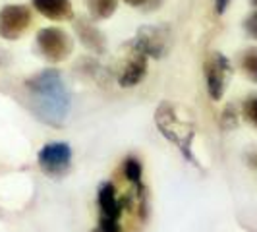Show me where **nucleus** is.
Instances as JSON below:
<instances>
[{
    "mask_svg": "<svg viewBox=\"0 0 257 232\" xmlns=\"http://www.w3.org/2000/svg\"><path fill=\"white\" fill-rule=\"evenodd\" d=\"M39 168L52 178H60L72 165V147L66 142H52L43 145L37 155Z\"/></svg>",
    "mask_w": 257,
    "mask_h": 232,
    "instance_id": "obj_7",
    "label": "nucleus"
},
{
    "mask_svg": "<svg viewBox=\"0 0 257 232\" xmlns=\"http://www.w3.org/2000/svg\"><path fill=\"white\" fill-rule=\"evenodd\" d=\"M85 6L95 20H108L118 8V0H85Z\"/></svg>",
    "mask_w": 257,
    "mask_h": 232,
    "instance_id": "obj_12",
    "label": "nucleus"
},
{
    "mask_svg": "<svg viewBox=\"0 0 257 232\" xmlns=\"http://www.w3.org/2000/svg\"><path fill=\"white\" fill-rule=\"evenodd\" d=\"M33 8L41 16L52 22H66L74 16V8L70 0H31Z\"/></svg>",
    "mask_w": 257,
    "mask_h": 232,
    "instance_id": "obj_11",
    "label": "nucleus"
},
{
    "mask_svg": "<svg viewBox=\"0 0 257 232\" xmlns=\"http://www.w3.org/2000/svg\"><path fill=\"white\" fill-rule=\"evenodd\" d=\"M37 49L41 56L52 64L64 62L74 51V39L60 27H43L37 33Z\"/></svg>",
    "mask_w": 257,
    "mask_h": 232,
    "instance_id": "obj_3",
    "label": "nucleus"
},
{
    "mask_svg": "<svg viewBox=\"0 0 257 232\" xmlns=\"http://www.w3.org/2000/svg\"><path fill=\"white\" fill-rule=\"evenodd\" d=\"M149 56L130 41L126 45V54L122 58V64L118 68V83L120 87H136L147 76Z\"/></svg>",
    "mask_w": 257,
    "mask_h": 232,
    "instance_id": "obj_5",
    "label": "nucleus"
},
{
    "mask_svg": "<svg viewBox=\"0 0 257 232\" xmlns=\"http://www.w3.org/2000/svg\"><path fill=\"white\" fill-rule=\"evenodd\" d=\"M142 163L138 161V159H134V157H130L128 161L124 163V174H126V178H128L132 184H136V186H140L142 184Z\"/></svg>",
    "mask_w": 257,
    "mask_h": 232,
    "instance_id": "obj_14",
    "label": "nucleus"
},
{
    "mask_svg": "<svg viewBox=\"0 0 257 232\" xmlns=\"http://www.w3.org/2000/svg\"><path fill=\"white\" fill-rule=\"evenodd\" d=\"M232 77L230 60L222 52H211L205 60V81L209 97L213 101H220L224 91L228 87V81Z\"/></svg>",
    "mask_w": 257,
    "mask_h": 232,
    "instance_id": "obj_6",
    "label": "nucleus"
},
{
    "mask_svg": "<svg viewBox=\"0 0 257 232\" xmlns=\"http://www.w3.org/2000/svg\"><path fill=\"white\" fill-rule=\"evenodd\" d=\"M244 116L247 122H251L257 128V95H251L244 101Z\"/></svg>",
    "mask_w": 257,
    "mask_h": 232,
    "instance_id": "obj_15",
    "label": "nucleus"
},
{
    "mask_svg": "<svg viewBox=\"0 0 257 232\" xmlns=\"http://www.w3.org/2000/svg\"><path fill=\"white\" fill-rule=\"evenodd\" d=\"M155 122H157V128L161 130V134L167 138L168 142L176 143L182 153L186 155L192 163H195L192 151H190V145H192L193 140V128L178 116L176 106L170 104L168 101L161 103V106L157 108V114H155Z\"/></svg>",
    "mask_w": 257,
    "mask_h": 232,
    "instance_id": "obj_2",
    "label": "nucleus"
},
{
    "mask_svg": "<svg viewBox=\"0 0 257 232\" xmlns=\"http://www.w3.org/2000/svg\"><path fill=\"white\" fill-rule=\"evenodd\" d=\"M136 47H140L149 58H163L167 56L172 45L170 27L157 24V26H143L138 29L136 37L132 39Z\"/></svg>",
    "mask_w": 257,
    "mask_h": 232,
    "instance_id": "obj_4",
    "label": "nucleus"
},
{
    "mask_svg": "<svg viewBox=\"0 0 257 232\" xmlns=\"http://www.w3.org/2000/svg\"><path fill=\"white\" fill-rule=\"evenodd\" d=\"M244 29L247 31L249 37L257 39V12H253L251 16H247L244 22Z\"/></svg>",
    "mask_w": 257,
    "mask_h": 232,
    "instance_id": "obj_16",
    "label": "nucleus"
},
{
    "mask_svg": "<svg viewBox=\"0 0 257 232\" xmlns=\"http://www.w3.org/2000/svg\"><path fill=\"white\" fill-rule=\"evenodd\" d=\"M76 35L81 41V45L87 49V51L95 52V54H103L106 51V39L104 33L87 20H77L76 24Z\"/></svg>",
    "mask_w": 257,
    "mask_h": 232,
    "instance_id": "obj_9",
    "label": "nucleus"
},
{
    "mask_svg": "<svg viewBox=\"0 0 257 232\" xmlns=\"http://www.w3.org/2000/svg\"><path fill=\"white\" fill-rule=\"evenodd\" d=\"M251 6H253V8H257V0H251Z\"/></svg>",
    "mask_w": 257,
    "mask_h": 232,
    "instance_id": "obj_19",
    "label": "nucleus"
},
{
    "mask_svg": "<svg viewBox=\"0 0 257 232\" xmlns=\"http://www.w3.org/2000/svg\"><path fill=\"white\" fill-rule=\"evenodd\" d=\"M26 89L29 108L41 122L54 128L64 126L72 108V93L58 70H41L27 79Z\"/></svg>",
    "mask_w": 257,
    "mask_h": 232,
    "instance_id": "obj_1",
    "label": "nucleus"
},
{
    "mask_svg": "<svg viewBox=\"0 0 257 232\" xmlns=\"http://www.w3.org/2000/svg\"><path fill=\"white\" fill-rule=\"evenodd\" d=\"M124 2L130 4V6H136V8H138V6H145V4H149L151 0H124Z\"/></svg>",
    "mask_w": 257,
    "mask_h": 232,
    "instance_id": "obj_18",
    "label": "nucleus"
},
{
    "mask_svg": "<svg viewBox=\"0 0 257 232\" xmlns=\"http://www.w3.org/2000/svg\"><path fill=\"white\" fill-rule=\"evenodd\" d=\"M99 209H101V217L99 219H106V220H120L122 217V209H124V203L118 199V193H116V188L106 182L99 188Z\"/></svg>",
    "mask_w": 257,
    "mask_h": 232,
    "instance_id": "obj_10",
    "label": "nucleus"
},
{
    "mask_svg": "<svg viewBox=\"0 0 257 232\" xmlns=\"http://www.w3.org/2000/svg\"><path fill=\"white\" fill-rule=\"evenodd\" d=\"M31 26V10L26 4H8L0 10V37L18 41Z\"/></svg>",
    "mask_w": 257,
    "mask_h": 232,
    "instance_id": "obj_8",
    "label": "nucleus"
},
{
    "mask_svg": "<svg viewBox=\"0 0 257 232\" xmlns=\"http://www.w3.org/2000/svg\"><path fill=\"white\" fill-rule=\"evenodd\" d=\"M230 2L232 0H215V12L222 16V14L226 12V8L230 6Z\"/></svg>",
    "mask_w": 257,
    "mask_h": 232,
    "instance_id": "obj_17",
    "label": "nucleus"
},
{
    "mask_svg": "<svg viewBox=\"0 0 257 232\" xmlns=\"http://www.w3.org/2000/svg\"><path fill=\"white\" fill-rule=\"evenodd\" d=\"M240 66H242V72L247 79H251L253 83H257V49H247L242 54V60H240Z\"/></svg>",
    "mask_w": 257,
    "mask_h": 232,
    "instance_id": "obj_13",
    "label": "nucleus"
}]
</instances>
